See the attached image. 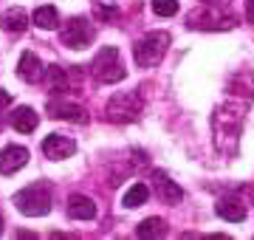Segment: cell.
<instances>
[{
	"label": "cell",
	"instance_id": "cell-3",
	"mask_svg": "<svg viewBox=\"0 0 254 240\" xmlns=\"http://www.w3.org/2000/svg\"><path fill=\"white\" fill-rule=\"evenodd\" d=\"M144 111V99H141V91H122L116 93L113 99L108 102V119L116 121V124H127V121H136Z\"/></svg>",
	"mask_w": 254,
	"mask_h": 240
},
{
	"label": "cell",
	"instance_id": "cell-20",
	"mask_svg": "<svg viewBox=\"0 0 254 240\" xmlns=\"http://www.w3.org/2000/svg\"><path fill=\"white\" fill-rule=\"evenodd\" d=\"M178 0H153V11L158 17H175L178 14Z\"/></svg>",
	"mask_w": 254,
	"mask_h": 240
},
{
	"label": "cell",
	"instance_id": "cell-14",
	"mask_svg": "<svg viewBox=\"0 0 254 240\" xmlns=\"http://www.w3.org/2000/svg\"><path fill=\"white\" fill-rule=\"evenodd\" d=\"M218 218H223V221H229V223H240V221H246V206L240 201L226 198V201L218 203Z\"/></svg>",
	"mask_w": 254,
	"mask_h": 240
},
{
	"label": "cell",
	"instance_id": "cell-19",
	"mask_svg": "<svg viewBox=\"0 0 254 240\" xmlns=\"http://www.w3.org/2000/svg\"><path fill=\"white\" fill-rule=\"evenodd\" d=\"M93 14H96L99 23H113V20L119 17V6L113 0H96V3H93Z\"/></svg>",
	"mask_w": 254,
	"mask_h": 240
},
{
	"label": "cell",
	"instance_id": "cell-17",
	"mask_svg": "<svg viewBox=\"0 0 254 240\" xmlns=\"http://www.w3.org/2000/svg\"><path fill=\"white\" fill-rule=\"evenodd\" d=\"M31 23H34L37 28H43V31H51V28L60 26V14H57L54 6H40V9L34 11Z\"/></svg>",
	"mask_w": 254,
	"mask_h": 240
},
{
	"label": "cell",
	"instance_id": "cell-21",
	"mask_svg": "<svg viewBox=\"0 0 254 240\" xmlns=\"http://www.w3.org/2000/svg\"><path fill=\"white\" fill-rule=\"evenodd\" d=\"M246 20L254 23V0H246Z\"/></svg>",
	"mask_w": 254,
	"mask_h": 240
},
{
	"label": "cell",
	"instance_id": "cell-15",
	"mask_svg": "<svg viewBox=\"0 0 254 240\" xmlns=\"http://www.w3.org/2000/svg\"><path fill=\"white\" fill-rule=\"evenodd\" d=\"M46 82H48V88L51 91H57V93H65L68 91V71H65L63 65H48L46 68Z\"/></svg>",
	"mask_w": 254,
	"mask_h": 240
},
{
	"label": "cell",
	"instance_id": "cell-12",
	"mask_svg": "<svg viewBox=\"0 0 254 240\" xmlns=\"http://www.w3.org/2000/svg\"><path fill=\"white\" fill-rule=\"evenodd\" d=\"M68 215L73 221H93L96 218V203L88 195H71L68 198Z\"/></svg>",
	"mask_w": 254,
	"mask_h": 240
},
{
	"label": "cell",
	"instance_id": "cell-16",
	"mask_svg": "<svg viewBox=\"0 0 254 240\" xmlns=\"http://www.w3.org/2000/svg\"><path fill=\"white\" fill-rule=\"evenodd\" d=\"M138 238H147V240H158L167 235V223L161 221V218H147V221L138 223V229H136Z\"/></svg>",
	"mask_w": 254,
	"mask_h": 240
},
{
	"label": "cell",
	"instance_id": "cell-25",
	"mask_svg": "<svg viewBox=\"0 0 254 240\" xmlns=\"http://www.w3.org/2000/svg\"><path fill=\"white\" fill-rule=\"evenodd\" d=\"M0 130H3V119H0Z\"/></svg>",
	"mask_w": 254,
	"mask_h": 240
},
{
	"label": "cell",
	"instance_id": "cell-2",
	"mask_svg": "<svg viewBox=\"0 0 254 240\" xmlns=\"http://www.w3.org/2000/svg\"><path fill=\"white\" fill-rule=\"evenodd\" d=\"M167 46H170V34L167 31H150L147 37L136 40L133 46V57H136L138 68H153L164 60L167 54Z\"/></svg>",
	"mask_w": 254,
	"mask_h": 240
},
{
	"label": "cell",
	"instance_id": "cell-23",
	"mask_svg": "<svg viewBox=\"0 0 254 240\" xmlns=\"http://www.w3.org/2000/svg\"><path fill=\"white\" fill-rule=\"evenodd\" d=\"M9 102H11V96H9V93H6V91H0V108H6Z\"/></svg>",
	"mask_w": 254,
	"mask_h": 240
},
{
	"label": "cell",
	"instance_id": "cell-22",
	"mask_svg": "<svg viewBox=\"0 0 254 240\" xmlns=\"http://www.w3.org/2000/svg\"><path fill=\"white\" fill-rule=\"evenodd\" d=\"M200 3H203V6H229L232 0H200Z\"/></svg>",
	"mask_w": 254,
	"mask_h": 240
},
{
	"label": "cell",
	"instance_id": "cell-7",
	"mask_svg": "<svg viewBox=\"0 0 254 240\" xmlns=\"http://www.w3.org/2000/svg\"><path fill=\"white\" fill-rule=\"evenodd\" d=\"M43 153L51 161H65L76 153V141L68 139V136H60V133H51V136L43 139Z\"/></svg>",
	"mask_w": 254,
	"mask_h": 240
},
{
	"label": "cell",
	"instance_id": "cell-8",
	"mask_svg": "<svg viewBox=\"0 0 254 240\" xmlns=\"http://www.w3.org/2000/svg\"><path fill=\"white\" fill-rule=\"evenodd\" d=\"M28 164V150L20 144H9L6 150H0V176H14Z\"/></svg>",
	"mask_w": 254,
	"mask_h": 240
},
{
	"label": "cell",
	"instance_id": "cell-13",
	"mask_svg": "<svg viewBox=\"0 0 254 240\" xmlns=\"http://www.w3.org/2000/svg\"><path fill=\"white\" fill-rule=\"evenodd\" d=\"M28 23H31V17H28V11L20 9V6H14V9H9V11L0 14V28H3V31H11V34L26 31Z\"/></svg>",
	"mask_w": 254,
	"mask_h": 240
},
{
	"label": "cell",
	"instance_id": "cell-18",
	"mask_svg": "<svg viewBox=\"0 0 254 240\" xmlns=\"http://www.w3.org/2000/svg\"><path fill=\"white\" fill-rule=\"evenodd\" d=\"M147 201H150V189H147V184H133L125 192V198H122V206H127V209H138V206L147 203Z\"/></svg>",
	"mask_w": 254,
	"mask_h": 240
},
{
	"label": "cell",
	"instance_id": "cell-4",
	"mask_svg": "<svg viewBox=\"0 0 254 240\" xmlns=\"http://www.w3.org/2000/svg\"><path fill=\"white\" fill-rule=\"evenodd\" d=\"M91 68H93L96 82H102V85H116V82L125 79V65H122V57H119L116 46H105L102 48Z\"/></svg>",
	"mask_w": 254,
	"mask_h": 240
},
{
	"label": "cell",
	"instance_id": "cell-5",
	"mask_svg": "<svg viewBox=\"0 0 254 240\" xmlns=\"http://www.w3.org/2000/svg\"><path fill=\"white\" fill-rule=\"evenodd\" d=\"M96 37V28L88 17H68L60 26V40H63V46L68 48H88Z\"/></svg>",
	"mask_w": 254,
	"mask_h": 240
},
{
	"label": "cell",
	"instance_id": "cell-24",
	"mask_svg": "<svg viewBox=\"0 0 254 240\" xmlns=\"http://www.w3.org/2000/svg\"><path fill=\"white\" fill-rule=\"evenodd\" d=\"M0 235H3V215H0Z\"/></svg>",
	"mask_w": 254,
	"mask_h": 240
},
{
	"label": "cell",
	"instance_id": "cell-10",
	"mask_svg": "<svg viewBox=\"0 0 254 240\" xmlns=\"http://www.w3.org/2000/svg\"><path fill=\"white\" fill-rule=\"evenodd\" d=\"M17 76L23 79V82H28V85L40 82V79L46 76V68H43V62H40V57H37L34 51H23V54H20V62H17Z\"/></svg>",
	"mask_w": 254,
	"mask_h": 240
},
{
	"label": "cell",
	"instance_id": "cell-9",
	"mask_svg": "<svg viewBox=\"0 0 254 240\" xmlns=\"http://www.w3.org/2000/svg\"><path fill=\"white\" fill-rule=\"evenodd\" d=\"M153 186H155V195H158V198H161L167 206H175V203H181L184 189L175 184V181H170V176H167V173L155 170V173H153Z\"/></svg>",
	"mask_w": 254,
	"mask_h": 240
},
{
	"label": "cell",
	"instance_id": "cell-1",
	"mask_svg": "<svg viewBox=\"0 0 254 240\" xmlns=\"http://www.w3.org/2000/svg\"><path fill=\"white\" fill-rule=\"evenodd\" d=\"M51 203H54V195H51V184L46 181H34L14 195V206L26 218H46L51 212Z\"/></svg>",
	"mask_w": 254,
	"mask_h": 240
},
{
	"label": "cell",
	"instance_id": "cell-11",
	"mask_svg": "<svg viewBox=\"0 0 254 240\" xmlns=\"http://www.w3.org/2000/svg\"><path fill=\"white\" fill-rule=\"evenodd\" d=\"M9 121L11 127L17 130V133H34L37 124H40V116L34 113V108H28V105H20L17 111L9 113Z\"/></svg>",
	"mask_w": 254,
	"mask_h": 240
},
{
	"label": "cell",
	"instance_id": "cell-6",
	"mask_svg": "<svg viewBox=\"0 0 254 240\" xmlns=\"http://www.w3.org/2000/svg\"><path fill=\"white\" fill-rule=\"evenodd\" d=\"M46 111L51 119H63V121H73V124H85L88 121V111L76 105V102H65V99H51L46 105Z\"/></svg>",
	"mask_w": 254,
	"mask_h": 240
}]
</instances>
